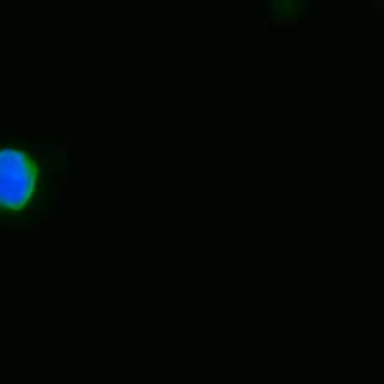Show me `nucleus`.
<instances>
[{
    "mask_svg": "<svg viewBox=\"0 0 384 384\" xmlns=\"http://www.w3.org/2000/svg\"><path fill=\"white\" fill-rule=\"evenodd\" d=\"M36 182V167L21 150H0V207L18 210L30 198Z\"/></svg>",
    "mask_w": 384,
    "mask_h": 384,
    "instance_id": "f257e3e1",
    "label": "nucleus"
}]
</instances>
